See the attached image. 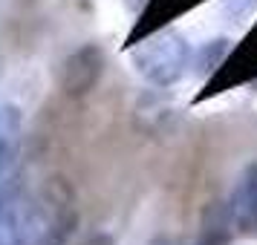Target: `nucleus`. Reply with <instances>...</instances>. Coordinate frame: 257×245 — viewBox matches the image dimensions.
Instances as JSON below:
<instances>
[{
	"mask_svg": "<svg viewBox=\"0 0 257 245\" xmlns=\"http://www.w3.org/2000/svg\"><path fill=\"white\" fill-rule=\"evenodd\" d=\"M130 52H133V70L151 87H159V90H168V87L179 84L185 78L188 67L194 64L191 41L182 32H176L174 26L145 38Z\"/></svg>",
	"mask_w": 257,
	"mask_h": 245,
	"instance_id": "1",
	"label": "nucleus"
},
{
	"mask_svg": "<svg viewBox=\"0 0 257 245\" xmlns=\"http://www.w3.org/2000/svg\"><path fill=\"white\" fill-rule=\"evenodd\" d=\"M251 84H257V21H251V26L243 32V38L234 47H228L222 61L205 78L202 90L194 95V104L220 98L231 90L251 87Z\"/></svg>",
	"mask_w": 257,
	"mask_h": 245,
	"instance_id": "2",
	"label": "nucleus"
},
{
	"mask_svg": "<svg viewBox=\"0 0 257 245\" xmlns=\"http://www.w3.org/2000/svg\"><path fill=\"white\" fill-rule=\"evenodd\" d=\"M208 0H145V6H142L139 12H136V21L130 26L127 38H124V44L121 49L130 52V49L142 44L145 38L156 35V32H162L168 26H174L179 18H185L191 15L194 9L199 6H205Z\"/></svg>",
	"mask_w": 257,
	"mask_h": 245,
	"instance_id": "3",
	"label": "nucleus"
},
{
	"mask_svg": "<svg viewBox=\"0 0 257 245\" xmlns=\"http://www.w3.org/2000/svg\"><path fill=\"white\" fill-rule=\"evenodd\" d=\"M104 52L101 47H95V44H87V47L75 49L70 58L61 64L58 70V87L64 95H84L90 93L98 78H101V72H104Z\"/></svg>",
	"mask_w": 257,
	"mask_h": 245,
	"instance_id": "4",
	"label": "nucleus"
},
{
	"mask_svg": "<svg viewBox=\"0 0 257 245\" xmlns=\"http://www.w3.org/2000/svg\"><path fill=\"white\" fill-rule=\"evenodd\" d=\"M35 208L38 202H32L21 187H6L0 193V245H24Z\"/></svg>",
	"mask_w": 257,
	"mask_h": 245,
	"instance_id": "5",
	"label": "nucleus"
},
{
	"mask_svg": "<svg viewBox=\"0 0 257 245\" xmlns=\"http://www.w3.org/2000/svg\"><path fill=\"white\" fill-rule=\"evenodd\" d=\"M228 222L237 231L257 228V159L243 167L228 196Z\"/></svg>",
	"mask_w": 257,
	"mask_h": 245,
	"instance_id": "6",
	"label": "nucleus"
},
{
	"mask_svg": "<svg viewBox=\"0 0 257 245\" xmlns=\"http://www.w3.org/2000/svg\"><path fill=\"white\" fill-rule=\"evenodd\" d=\"M18 133H21V113H18V107L0 104V170L6 167L9 156H12Z\"/></svg>",
	"mask_w": 257,
	"mask_h": 245,
	"instance_id": "7",
	"label": "nucleus"
},
{
	"mask_svg": "<svg viewBox=\"0 0 257 245\" xmlns=\"http://www.w3.org/2000/svg\"><path fill=\"white\" fill-rule=\"evenodd\" d=\"M87 245H116V242H113L110 236H104V233H95V236H93Z\"/></svg>",
	"mask_w": 257,
	"mask_h": 245,
	"instance_id": "8",
	"label": "nucleus"
},
{
	"mask_svg": "<svg viewBox=\"0 0 257 245\" xmlns=\"http://www.w3.org/2000/svg\"><path fill=\"white\" fill-rule=\"evenodd\" d=\"M245 3H254V0H245Z\"/></svg>",
	"mask_w": 257,
	"mask_h": 245,
	"instance_id": "9",
	"label": "nucleus"
}]
</instances>
